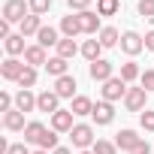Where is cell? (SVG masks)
<instances>
[{
    "label": "cell",
    "instance_id": "18",
    "mask_svg": "<svg viewBox=\"0 0 154 154\" xmlns=\"http://www.w3.org/2000/svg\"><path fill=\"white\" fill-rule=\"evenodd\" d=\"M15 109L18 112H36V94L33 91H18L15 94Z\"/></svg>",
    "mask_w": 154,
    "mask_h": 154
},
{
    "label": "cell",
    "instance_id": "35",
    "mask_svg": "<svg viewBox=\"0 0 154 154\" xmlns=\"http://www.w3.org/2000/svg\"><path fill=\"white\" fill-rule=\"evenodd\" d=\"M139 85H142V88H145L148 94L154 91V69H145V72H142V79H139Z\"/></svg>",
    "mask_w": 154,
    "mask_h": 154
},
{
    "label": "cell",
    "instance_id": "14",
    "mask_svg": "<svg viewBox=\"0 0 154 154\" xmlns=\"http://www.w3.org/2000/svg\"><path fill=\"white\" fill-rule=\"evenodd\" d=\"M24 63H27V66H45V63H48L45 48H42V45H27V51H24Z\"/></svg>",
    "mask_w": 154,
    "mask_h": 154
},
{
    "label": "cell",
    "instance_id": "25",
    "mask_svg": "<svg viewBox=\"0 0 154 154\" xmlns=\"http://www.w3.org/2000/svg\"><path fill=\"white\" fill-rule=\"evenodd\" d=\"M97 39L103 42V48H112V45H121V33H118L115 27H103Z\"/></svg>",
    "mask_w": 154,
    "mask_h": 154
},
{
    "label": "cell",
    "instance_id": "31",
    "mask_svg": "<svg viewBox=\"0 0 154 154\" xmlns=\"http://www.w3.org/2000/svg\"><path fill=\"white\" fill-rule=\"evenodd\" d=\"M91 151H94V154H118V145H115V142H109V139H97Z\"/></svg>",
    "mask_w": 154,
    "mask_h": 154
},
{
    "label": "cell",
    "instance_id": "38",
    "mask_svg": "<svg viewBox=\"0 0 154 154\" xmlns=\"http://www.w3.org/2000/svg\"><path fill=\"white\" fill-rule=\"evenodd\" d=\"M130 154H151V145H148V142H142V145H139V148H133Z\"/></svg>",
    "mask_w": 154,
    "mask_h": 154
},
{
    "label": "cell",
    "instance_id": "16",
    "mask_svg": "<svg viewBox=\"0 0 154 154\" xmlns=\"http://www.w3.org/2000/svg\"><path fill=\"white\" fill-rule=\"evenodd\" d=\"M39 18H42V15H33V12H30V15L18 24V33H21V36H36V33L42 30V21H39Z\"/></svg>",
    "mask_w": 154,
    "mask_h": 154
},
{
    "label": "cell",
    "instance_id": "23",
    "mask_svg": "<svg viewBox=\"0 0 154 154\" xmlns=\"http://www.w3.org/2000/svg\"><path fill=\"white\" fill-rule=\"evenodd\" d=\"M42 133H45V127H42L39 121H27V127H24V142H30V145H39Z\"/></svg>",
    "mask_w": 154,
    "mask_h": 154
},
{
    "label": "cell",
    "instance_id": "20",
    "mask_svg": "<svg viewBox=\"0 0 154 154\" xmlns=\"http://www.w3.org/2000/svg\"><path fill=\"white\" fill-rule=\"evenodd\" d=\"M82 54H85L88 63L100 60V54H103V42H100V39H85V42H82Z\"/></svg>",
    "mask_w": 154,
    "mask_h": 154
},
{
    "label": "cell",
    "instance_id": "19",
    "mask_svg": "<svg viewBox=\"0 0 154 154\" xmlns=\"http://www.w3.org/2000/svg\"><path fill=\"white\" fill-rule=\"evenodd\" d=\"M3 127L12 130V133H18V130L24 133V127H27V124H24V112H18V109L6 112V115H3Z\"/></svg>",
    "mask_w": 154,
    "mask_h": 154
},
{
    "label": "cell",
    "instance_id": "26",
    "mask_svg": "<svg viewBox=\"0 0 154 154\" xmlns=\"http://www.w3.org/2000/svg\"><path fill=\"white\" fill-rule=\"evenodd\" d=\"M21 91H30L33 85H36V66H24V72L18 75V82H15Z\"/></svg>",
    "mask_w": 154,
    "mask_h": 154
},
{
    "label": "cell",
    "instance_id": "15",
    "mask_svg": "<svg viewBox=\"0 0 154 154\" xmlns=\"http://www.w3.org/2000/svg\"><path fill=\"white\" fill-rule=\"evenodd\" d=\"M60 33H63L66 39L79 36V33H82V21H79V15H63V18H60Z\"/></svg>",
    "mask_w": 154,
    "mask_h": 154
},
{
    "label": "cell",
    "instance_id": "36",
    "mask_svg": "<svg viewBox=\"0 0 154 154\" xmlns=\"http://www.w3.org/2000/svg\"><path fill=\"white\" fill-rule=\"evenodd\" d=\"M66 6H69V9H79V12H88L91 0H66Z\"/></svg>",
    "mask_w": 154,
    "mask_h": 154
},
{
    "label": "cell",
    "instance_id": "13",
    "mask_svg": "<svg viewBox=\"0 0 154 154\" xmlns=\"http://www.w3.org/2000/svg\"><path fill=\"white\" fill-rule=\"evenodd\" d=\"M79 21H82V33H97L100 36L103 27H100V15L97 12H91V9L88 12H79Z\"/></svg>",
    "mask_w": 154,
    "mask_h": 154
},
{
    "label": "cell",
    "instance_id": "34",
    "mask_svg": "<svg viewBox=\"0 0 154 154\" xmlns=\"http://www.w3.org/2000/svg\"><path fill=\"white\" fill-rule=\"evenodd\" d=\"M139 15L142 18H154V0H139Z\"/></svg>",
    "mask_w": 154,
    "mask_h": 154
},
{
    "label": "cell",
    "instance_id": "12",
    "mask_svg": "<svg viewBox=\"0 0 154 154\" xmlns=\"http://www.w3.org/2000/svg\"><path fill=\"white\" fill-rule=\"evenodd\" d=\"M75 88H79V85H75V79H72V75L66 72V75H60V79H54V94L60 97V100H72L75 97Z\"/></svg>",
    "mask_w": 154,
    "mask_h": 154
},
{
    "label": "cell",
    "instance_id": "8",
    "mask_svg": "<svg viewBox=\"0 0 154 154\" xmlns=\"http://www.w3.org/2000/svg\"><path fill=\"white\" fill-rule=\"evenodd\" d=\"M24 66L27 63H21L18 57H6L3 63H0V75H3L6 82H18V75L24 72Z\"/></svg>",
    "mask_w": 154,
    "mask_h": 154
},
{
    "label": "cell",
    "instance_id": "42",
    "mask_svg": "<svg viewBox=\"0 0 154 154\" xmlns=\"http://www.w3.org/2000/svg\"><path fill=\"white\" fill-rule=\"evenodd\" d=\"M79 154H94V151H79Z\"/></svg>",
    "mask_w": 154,
    "mask_h": 154
},
{
    "label": "cell",
    "instance_id": "39",
    "mask_svg": "<svg viewBox=\"0 0 154 154\" xmlns=\"http://www.w3.org/2000/svg\"><path fill=\"white\" fill-rule=\"evenodd\" d=\"M145 48H148V51H154V30H148V33H145Z\"/></svg>",
    "mask_w": 154,
    "mask_h": 154
},
{
    "label": "cell",
    "instance_id": "41",
    "mask_svg": "<svg viewBox=\"0 0 154 154\" xmlns=\"http://www.w3.org/2000/svg\"><path fill=\"white\" fill-rule=\"evenodd\" d=\"M33 154H51V151H42V148H36V151H33Z\"/></svg>",
    "mask_w": 154,
    "mask_h": 154
},
{
    "label": "cell",
    "instance_id": "21",
    "mask_svg": "<svg viewBox=\"0 0 154 154\" xmlns=\"http://www.w3.org/2000/svg\"><path fill=\"white\" fill-rule=\"evenodd\" d=\"M54 48H57V57H63V60H69V57H75V54L82 51L79 45H75V39H66V36H63Z\"/></svg>",
    "mask_w": 154,
    "mask_h": 154
},
{
    "label": "cell",
    "instance_id": "17",
    "mask_svg": "<svg viewBox=\"0 0 154 154\" xmlns=\"http://www.w3.org/2000/svg\"><path fill=\"white\" fill-rule=\"evenodd\" d=\"M3 48H6V54H9V57H18V54H24V51H27V45H24V36H21V33H12L9 39H3Z\"/></svg>",
    "mask_w": 154,
    "mask_h": 154
},
{
    "label": "cell",
    "instance_id": "30",
    "mask_svg": "<svg viewBox=\"0 0 154 154\" xmlns=\"http://www.w3.org/2000/svg\"><path fill=\"white\" fill-rule=\"evenodd\" d=\"M36 148H42V151H54V148H60V145H57V130H45Z\"/></svg>",
    "mask_w": 154,
    "mask_h": 154
},
{
    "label": "cell",
    "instance_id": "6",
    "mask_svg": "<svg viewBox=\"0 0 154 154\" xmlns=\"http://www.w3.org/2000/svg\"><path fill=\"white\" fill-rule=\"evenodd\" d=\"M91 118H94V124H97V127H106V124H112V121H115V106H112L109 100H100V103H94Z\"/></svg>",
    "mask_w": 154,
    "mask_h": 154
},
{
    "label": "cell",
    "instance_id": "10",
    "mask_svg": "<svg viewBox=\"0 0 154 154\" xmlns=\"http://www.w3.org/2000/svg\"><path fill=\"white\" fill-rule=\"evenodd\" d=\"M75 124H72V109H57L54 115H51V130H57V133H69Z\"/></svg>",
    "mask_w": 154,
    "mask_h": 154
},
{
    "label": "cell",
    "instance_id": "3",
    "mask_svg": "<svg viewBox=\"0 0 154 154\" xmlns=\"http://www.w3.org/2000/svg\"><path fill=\"white\" fill-rule=\"evenodd\" d=\"M124 97H127V82L121 75H112L109 82H103V100L115 103V100H124Z\"/></svg>",
    "mask_w": 154,
    "mask_h": 154
},
{
    "label": "cell",
    "instance_id": "4",
    "mask_svg": "<svg viewBox=\"0 0 154 154\" xmlns=\"http://www.w3.org/2000/svg\"><path fill=\"white\" fill-rule=\"evenodd\" d=\"M145 100H148V91L139 85V88H127V97H124V109L127 112H145Z\"/></svg>",
    "mask_w": 154,
    "mask_h": 154
},
{
    "label": "cell",
    "instance_id": "24",
    "mask_svg": "<svg viewBox=\"0 0 154 154\" xmlns=\"http://www.w3.org/2000/svg\"><path fill=\"white\" fill-rule=\"evenodd\" d=\"M66 66H69V63H66L63 57H57V54H54V57H48L45 72H48V75H54V79H60V75H66Z\"/></svg>",
    "mask_w": 154,
    "mask_h": 154
},
{
    "label": "cell",
    "instance_id": "27",
    "mask_svg": "<svg viewBox=\"0 0 154 154\" xmlns=\"http://www.w3.org/2000/svg\"><path fill=\"white\" fill-rule=\"evenodd\" d=\"M72 115H91L94 112V103L88 100V97H72Z\"/></svg>",
    "mask_w": 154,
    "mask_h": 154
},
{
    "label": "cell",
    "instance_id": "40",
    "mask_svg": "<svg viewBox=\"0 0 154 154\" xmlns=\"http://www.w3.org/2000/svg\"><path fill=\"white\" fill-rule=\"evenodd\" d=\"M51 154H72V148H63V145H60V148H54Z\"/></svg>",
    "mask_w": 154,
    "mask_h": 154
},
{
    "label": "cell",
    "instance_id": "22",
    "mask_svg": "<svg viewBox=\"0 0 154 154\" xmlns=\"http://www.w3.org/2000/svg\"><path fill=\"white\" fill-rule=\"evenodd\" d=\"M57 42H60V39H57V30H54L51 24H48V27L42 24V30L36 33V45H42V48H48V45H57Z\"/></svg>",
    "mask_w": 154,
    "mask_h": 154
},
{
    "label": "cell",
    "instance_id": "5",
    "mask_svg": "<svg viewBox=\"0 0 154 154\" xmlns=\"http://www.w3.org/2000/svg\"><path fill=\"white\" fill-rule=\"evenodd\" d=\"M142 48H145V36H139L136 30H127V33H121V51H124V54L136 57Z\"/></svg>",
    "mask_w": 154,
    "mask_h": 154
},
{
    "label": "cell",
    "instance_id": "28",
    "mask_svg": "<svg viewBox=\"0 0 154 154\" xmlns=\"http://www.w3.org/2000/svg\"><path fill=\"white\" fill-rule=\"evenodd\" d=\"M121 0H97V15H118Z\"/></svg>",
    "mask_w": 154,
    "mask_h": 154
},
{
    "label": "cell",
    "instance_id": "2",
    "mask_svg": "<svg viewBox=\"0 0 154 154\" xmlns=\"http://www.w3.org/2000/svg\"><path fill=\"white\" fill-rule=\"evenodd\" d=\"M27 15H30V3H24V0H6L3 3V21L21 24Z\"/></svg>",
    "mask_w": 154,
    "mask_h": 154
},
{
    "label": "cell",
    "instance_id": "29",
    "mask_svg": "<svg viewBox=\"0 0 154 154\" xmlns=\"http://www.w3.org/2000/svg\"><path fill=\"white\" fill-rule=\"evenodd\" d=\"M121 79L130 85V82H136V79H142V72H139V66L133 63V60H127V63H121Z\"/></svg>",
    "mask_w": 154,
    "mask_h": 154
},
{
    "label": "cell",
    "instance_id": "33",
    "mask_svg": "<svg viewBox=\"0 0 154 154\" xmlns=\"http://www.w3.org/2000/svg\"><path fill=\"white\" fill-rule=\"evenodd\" d=\"M139 124H142V130H148V133H154V112H151V109H145V112H139Z\"/></svg>",
    "mask_w": 154,
    "mask_h": 154
},
{
    "label": "cell",
    "instance_id": "7",
    "mask_svg": "<svg viewBox=\"0 0 154 154\" xmlns=\"http://www.w3.org/2000/svg\"><path fill=\"white\" fill-rule=\"evenodd\" d=\"M88 72H91V79L94 82H109L112 75H115V63H109V60H94L91 66H88Z\"/></svg>",
    "mask_w": 154,
    "mask_h": 154
},
{
    "label": "cell",
    "instance_id": "32",
    "mask_svg": "<svg viewBox=\"0 0 154 154\" xmlns=\"http://www.w3.org/2000/svg\"><path fill=\"white\" fill-rule=\"evenodd\" d=\"M27 3H30V12L33 15H45L51 9V0H27Z\"/></svg>",
    "mask_w": 154,
    "mask_h": 154
},
{
    "label": "cell",
    "instance_id": "9",
    "mask_svg": "<svg viewBox=\"0 0 154 154\" xmlns=\"http://www.w3.org/2000/svg\"><path fill=\"white\" fill-rule=\"evenodd\" d=\"M60 97L54 94V91H42V94H36V112H48V115H54L60 106Z\"/></svg>",
    "mask_w": 154,
    "mask_h": 154
},
{
    "label": "cell",
    "instance_id": "11",
    "mask_svg": "<svg viewBox=\"0 0 154 154\" xmlns=\"http://www.w3.org/2000/svg\"><path fill=\"white\" fill-rule=\"evenodd\" d=\"M142 142H145V139H142V136H136V130H121V133L115 136V145H118L121 151H127V154H130L133 148H139Z\"/></svg>",
    "mask_w": 154,
    "mask_h": 154
},
{
    "label": "cell",
    "instance_id": "37",
    "mask_svg": "<svg viewBox=\"0 0 154 154\" xmlns=\"http://www.w3.org/2000/svg\"><path fill=\"white\" fill-rule=\"evenodd\" d=\"M6 154H33L30 148H27V142H21V145H9V151Z\"/></svg>",
    "mask_w": 154,
    "mask_h": 154
},
{
    "label": "cell",
    "instance_id": "1",
    "mask_svg": "<svg viewBox=\"0 0 154 154\" xmlns=\"http://www.w3.org/2000/svg\"><path fill=\"white\" fill-rule=\"evenodd\" d=\"M69 139H72V148H79V151H88V148H94V142H97L91 124H75V127L69 130Z\"/></svg>",
    "mask_w": 154,
    "mask_h": 154
}]
</instances>
